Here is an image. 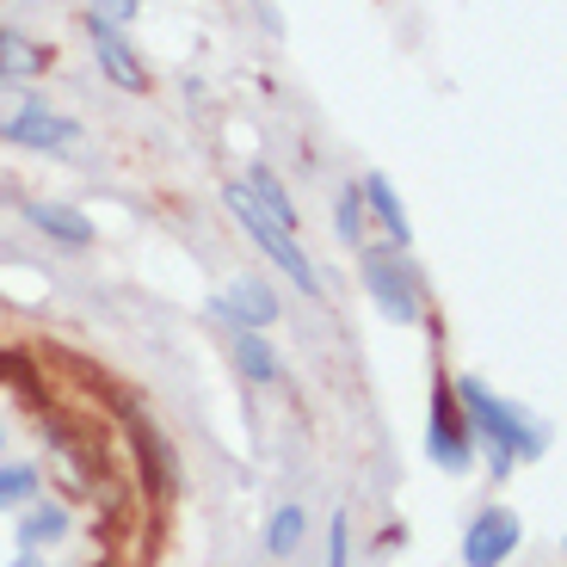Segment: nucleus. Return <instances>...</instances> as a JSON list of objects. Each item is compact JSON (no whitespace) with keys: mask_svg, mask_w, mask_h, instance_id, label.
Masks as SVG:
<instances>
[{"mask_svg":"<svg viewBox=\"0 0 567 567\" xmlns=\"http://www.w3.org/2000/svg\"><path fill=\"white\" fill-rule=\"evenodd\" d=\"M302 537H309V512H302L297 499L271 512V525H266V549L278 555V561H284V555H297V549H302Z\"/></svg>","mask_w":567,"mask_h":567,"instance_id":"14","label":"nucleus"},{"mask_svg":"<svg viewBox=\"0 0 567 567\" xmlns=\"http://www.w3.org/2000/svg\"><path fill=\"white\" fill-rule=\"evenodd\" d=\"M216 315H223V321H235V327H271L278 321V297H271L266 284H235V290H228V297H216Z\"/></svg>","mask_w":567,"mask_h":567,"instance_id":"10","label":"nucleus"},{"mask_svg":"<svg viewBox=\"0 0 567 567\" xmlns=\"http://www.w3.org/2000/svg\"><path fill=\"white\" fill-rule=\"evenodd\" d=\"M451 395H456V408H463L468 439L482 444L487 463H494V475H512L518 463H537V456L549 451V439H543V432L512 408V401H499L482 377H456Z\"/></svg>","mask_w":567,"mask_h":567,"instance_id":"1","label":"nucleus"},{"mask_svg":"<svg viewBox=\"0 0 567 567\" xmlns=\"http://www.w3.org/2000/svg\"><path fill=\"white\" fill-rule=\"evenodd\" d=\"M13 567H43V561H38V555H19V561H13Z\"/></svg>","mask_w":567,"mask_h":567,"instance_id":"19","label":"nucleus"},{"mask_svg":"<svg viewBox=\"0 0 567 567\" xmlns=\"http://www.w3.org/2000/svg\"><path fill=\"white\" fill-rule=\"evenodd\" d=\"M69 537V512L56 506V499H31V506H19V555H43L50 543Z\"/></svg>","mask_w":567,"mask_h":567,"instance_id":"9","label":"nucleus"},{"mask_svg":"<svg viewBox=\"0 0 567 567\" xmlns=\"http://www.w3.org/2000/svg\"><path fill=\"white\" fill-rule=\"evenodd\" d=\"M425 456H432L439 468H451V475H468V468H475V439H468L463 413H456L451 383L439 389V401H432V425H425Z\"/></svg>","mask_w":567,"mask_h":567,"instance_id":"4","label":"nucleus"},{"mask_svg":"<svg viewBox=\"0 0 567 567\" xmlns=\"http://www.w3.org/2000/svg\"><path fill=\"white\" fill-rule=\"evenodd\" d=\"M38 499V468L31 463H0V512H19Z\"/></svg>","mask_w":567,"mask_h":567,"instance_id":"15","label":"nucleus"},{"mask_svg":"<svg viewBox=\"0 0 567 567\" xmlns=\"http://www.w3.org/2000/svg\"><path fill=\"white\" fill-rule=\"evenodd\" d=\"M333 223H340V241L358 247V235H364V192H358V185H346V192H340V210H333Z\"/></svg>","mask_w":567,"mask_h":567,"instance_id":"16","label":"nucleus"},{"mask_svg":"<svg viewBox=\"0 0 567 567\" xmlns=\"http://www.w3.org/2000/svg\"><path fill=\"white\" fill-rule=\"evenodd\" d=\"M518 543H525L518 512H512V506H487V512H475L468 530H463V567H499V561H512Z\"/></svg>","mask_w":567,"mask_h":567,"instance_id":"3","label":"nucleus"},{"mask_svg":"<svg viewBox=\"0 0 567 567\" xmlns=\"http://www.w3.org/2000/svg\"><path fill=\"white\" fill-rule=\"evenodd\" d=\"M25 223L38 228V235H50L56 247H69V254L93 247V223H86V210H74V204H43V198H31V204H25Z\"/></svg>","mask_w":567,"mask_h":567,"instance_id":"7","label":"nucleus"},{"mask_svg":"<svg viewBox=\"0 0 567 567\" xmlns=\"http://www.w3.org/2000/svg\"><path fill=\"white\" fill-rule=\"evenodd\" d=\"M235 364H241L254 383H278V352H271V340H266V333H254V327L235 333Z\"/></svg>","mask_w":567,"mask_h":567,"instance_id":"13","label":"nucleus"},{"mask_svg":"<svg viewBox=\"0 0 567 567\" xmlns=\"http://www.w3.org/2000/svg\"><path fill=\"white\" fill-rule=\"evenodd\" d=\"M223 204H228V216H235V223H241L247 235H254V247H259V254H266L271 266H278L284 278H290V284H302V297H321V278H315L309 254L297 247V235L271 223V216L259 210L254 198H247V185H228V192H223Z\"/></svg>","mask_w":567,"mask_h":567,"instance_id":"2","label":"nucleus"},{"mask_svg":"<svg viewBox=\"0 0 567 567\" xmlns=\"http://www.w3.org/2000/svg\"><path fill=\"white\" fill-rule=\"evenodd\" d=\"M358 192H364V210H377V223L389 228V241H395V247H413L408 210H401V198H395V185H389V173H370Z\"/></svg>","mask_w":567,"mask_h":567,"instance_id":"12","label":"nucleus"},{"mask_svg":"<svg viewBox=\"0 0 567 567\" xmlns=\"http://www.w3.org/2000/svg\"><path fill=\"white\" fill-rule=\"evenodd\" d=\"M0 136L19 142V148H69V142H81V124L62 112H50L43 100H25L7 124H0Z\"/></svg>","mask_w":567,"mask_h":567,"instance_id":"6","label":"nucleus"},{"mask_svg":"<svg viewBox=\"0 0 567 567\" xmlns=\"http://www.w3.org/2000/svg\"><path fill=\"white\" fill-rule=\"evenodd\" d=\"M93 56H100V69L112 74L124 93H142L148 86V74H142V62L130 56V43H124V31L117 25H105V19H93Z\"/></svg>","mask_w":567,"mask_h":567,"instance_id":"8","label":"nucleus"},{"mask_svg":"<svg viewBox=\"0 0 567 567\" xmlns=\"http://www.w3.org/2000/svg\"><path fill=\"white\" fill-rule=\"evenodd\" d=\"M346 555H352V518L333 512V525H327V567H346Z\"/></svg>","mask_w":567,"mask_h":567,"instance_id":"18","label":"nucleus"},{"mask_svg":"<svg viewBox=\"0 0 567 567\" xmlns=\"http://www.w3.org/2000/svg\"><path fill=\"white\" fill-rule=\"evenodd\" d=\"M0 69H43V50H31L25 38H7V31H0Z\"/></svg>","mask_w":567,"mask_h":567,"instance_id":"17","label":"nucleus"},{"mask_svg":"<svg viewBox=\"0 0 567 567\" xmlns=\"http://www.w3.org/2000/svg\"><path fill=\"white\" fill-rule=\"evenodd\" d=\"M0 451H7V444H0Z\"/></svg>","mask_w":567,"mask_h":567,"instance_id":"20","label":"nucleus"},{"mask_svg":"<svg viewBox=\"0 0 567 567\" xmlns=\"http://www.w3.org/2000/svg\"><path fill=\"white\" fill-rule=\"evenodd\" d=\"M364 284H370V297H377V309H383L389 321H401V327L420 321V290H413L408 266H401V247L395 254H364Z\"/></svg>","mask_w":567,"mask_h":567,"instance_id":"5","label":"nucleus"},{"mask_svg":"<svg viewBox=\"0 0 567 567\" xmlns=\"http://www.w3.org/2000/svg\"><path fill=\"white\" fill-rule=\"evenodd\" d=\"M247 198H254V204H259V210H266L278 228H290V235H297V204H290L284 179L266 167V161H254V167H247Z\"/></svg>","mask_w":567,"mask_h":567,"instance_id":"11","label":"nucleus"}]
</instances>
